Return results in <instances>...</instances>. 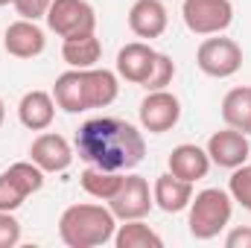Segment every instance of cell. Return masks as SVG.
I'll list each match as a JSON object with an SVG mask.
<instances>
[{
  "label": "cell",
  "mask_w": 251,
  "mask_h": 248,
  "mask_svg": "<svg viewBox=\"0 0 251 248\" xmlns=\"http://www.w3.org/2000/svg\"><path fill=\"white\" fill-rule=\"evenodd\" d=\"M29 196L21 190V187L15 184L6 173H0V210H9V213H15L24 201H26Z\"/></svg>",
  "instance_id": "cell-26"
},
{
  "label": "cell",
  "mask_w": 251,
  "mask_h": 248,
  "mask_svg": "<svg viewBox=\"0 0 251 248\" xmlns=\"http://www.w3.org/2000/svg\"><path fill=\"white\" fill-rule=\"evenodd\" d=\"M249 161H251V158H249Z\"/></svg>",
  "instance_id": "cell-32"
},
{
  "label": "cell",
  "mask_w": 251,
  "mask_h": 248,
  "mask_svg": "<svg viewBox=\"0 0 251 248\" xmlns=\"http://www.w3.org/2000/svg\"><path fill=\"white\" fill-rule=\"evenodd\" d=\"M207 155H210V164L216 167H225V170H237L243 164H249L251 158V146H249V134L237 131V128H222L216 134H210L207 140Z\"/></svg>",
  "instance_id": "cell-9"
},
{
  "label": "cell",
  "mask_w": 251,
  "mask_h": 248,
  "mask_svg": "<svg viewBox=\"0 0 251 248\" xmlns=\"http://www.w3.org/2000/svg\"><path fill=\"white\" fill-rule=\"evenodd\" d=\"M123 175L126 173H111V170H100V167H88L82 175H79V184L88 196L100 198V201H108L120 184H123Z\"/></svg>",
  "instance_id": "cell-22"
},
{
  "label": "cell",
  "mask_w": 251,
  "mask_h": 248,
  "mask_svg": "<svg viewBox=\"0 0 251 248\" xmlns=\"http://www.w3.org/2000/svg\"><path fill=\"white\" fill-rule=\"evenodd\" d=\"M117 248H164V240L143 222V219H126L114 231Z\"/></svg>",
  "instance_id": "cell-21"
},
{
  "label": "cell",
  "mask_w": 251,
  "mask_h": 248,
  "mask_svg": "<svg viewBox=\"0 0 251 248\" xmlns=\"http://www.w3.org/2000/svg\"><path fill=\"white\" fill-rule=\"evenodd\" d=\"M181 18L193 35H222L234 21L231 0H184Z\"/></svg>",
  "instance_id": "cell-5"
},
{
  "label": "cell",
  "mask_w": 251,
  "mask_h": 248,
  "mask_svg": "<svg viewBox=\"0 0 251 248\" xmlns=\"http://www.w3.org/2000/svg\"><path fill=\"white\" fill-rule=\"evenodd\" d=\"M196 64L204 76L210 79H228L243 67V47L234 38L210 35L199 44L196 50Z\"/></svg>",
  "instance_id": "cell-4"
},
{
  "label": "cell",
  "mask_w": 251,
  "mask_h": 248,
  "mask_svg": "<svg viewBox=\"0 0 251 248\" xmlns=\"http://www.w3.org/2000/svg\"><path fill=\"white\" fill-rule=\"evenodd\" d=\"M181 120V102L176 94L164 91H149L140 102V125L149 134H164Z\"/></svg>",
  "instance_id": "cell-8"
},
{
  "label": "cell",
  "mask_w": 251,
  "mask_h": 248,
  "mask_svg": "<svg viewBox=\"0 0 251 248\" xmlns=\"http://www.w3.org/2000/svg\"><path fill=\"white\" fill-rule=\"evenodd\" d=\"M152 198H155V204H158L164 213H181V210H187L190 207L193 184H190V181H181V178H176L173 173H164V175L155 178Z\"/></svg>",
  "instance_id": "cell-16"
},
{
  "label": "cell",
  "mask_w": 251,
  "mask_h": 248,
  "mask_svg": "<svg viewBox=\"0 0 251 248\" xmlns=\"http://www.w3.org/2000/svg\"><path fill=\"white\" fill-rule=\"evenodd\" d=\"M108 207H111V213H114L120 222L149 216V210L155 207V198H152V193H149V181H146L143 175L126 173L120 190L108 198Z\"/></svg>",
  "instance_id": "cell-7"
},
{
  "label": "cell",
  "mask_w": 251,
  "mask_h": 248,
  "mask_svg": "<svg viewBox=\"0 0 251 248\" xmlns=\"http://www.w3.org/2000/svg\"><path fill=\"white\" fill-rule=\"evenodd\" d=\"M173 76H176V62L167 53H158L155 56V64H152V73L143 82V88L146 91H164L167 85H173Z\"/></svg>",
  "instance_id": "cell-25"
},
{
  "label": "cell",
  "mask_w": 251,
  "mask_h": 248,
  "mask_svg": "<svg viewBox=\"0 0 251 248\" xmlns=\"http://www.w3.org/2000/svg\"><path fill=\"white\" fill-rule=\"evenodd\" d=\"M228 193H231V198H234L240 207L251 210V164H243V167L231 170Z\"/></svg>",
  "instance_id": "cell-24"
},
{
  "label": "cell",
  "mask_w": 251,
  "mask_h": 248,
  "mask_svg": "<svg viewBox=\"0 0 251 248\" xmlns=\"http://www.w3.org/2000/svg\"><path fill=\"white\" fill-rule=\"evenodd\" d=\"M167 167H170V173L176 178L196 184L210 173V155H207V149H201L196 143H181V146H176L170 152Z\"/></svg>",
  "instance_id": "cell-13"
},
{
  "label": "cell",
  "mask_w": 251,
  "mask_h": 248,
  "mask_svg": "<svg viewBox=\"0 0 251 248\" xmlns=\"http://www.w3.org/2000/svg\"><path fill=\"white\" fill-rule=\"evenodd\" d=\"M44 47H47V35L35 21L18 18L3 32V50L15 59H35L44 53Z\"/></svg>",
  "instance_id": "cell-10"
},
{
  "label": "cell",
  "mask_w": 251,
  "mask_h": 248,
  "mask_svg": "<svg viewBox=\"0 0 251 248\" xmlns=\"http://www.w3.org/2000/svg\"><path fill=\"white\" fill-rule=\"evenodd\" d=\"M234 213V198L228 190L219 187H207L201 193H196L190 198V216H187V228L193 240H213L219 237Z\"/></svg>",
  "instance_id": "cell-3"
},
{
  "label": "cell",
  "mask_w": 251,
  "mask_h": 248,
  "mask_svg": "<svg viewBox=\"0 0 251 248\" xmlns=\"http://www.w3.org/2000/svg\"><path fill=\"white\" fill-rule=\"evenodd\" d=\"M47 26L59 38L97 32V12L85 0H53L47 9Z\"/></svg>",
  "instance_id": "cell-6"
},
{
  "label": "cell",
  "mask_w": 251,
  "mask_h": 248,
  "mask_svg": "<svg viewBox=\"0 0 251 248\" xmlns=\"http://www.w3.org/2000/svg\"><path fill=\"white\" fill-rule=\"evenodd\" d=\"M102 56V44L97 38V32H88V35H73V38H64L62 41V59L73 70H88V67H97Z\"/></svg>",
  "instance_id": "cell-19"
},
{
  "label": "cell",
  "mask_w": 251,
  "mask_h": 248,
  "mask_svg": "<svg viewBox=\"0 0 251 248\" xmlns=\"http://www.w3.org/2000/svg\"><path fill=\"white\" fill-rule=\"evenodd\" d=\"M18 243H21V222L9 210H0V248H15Z\"/></svg>",
  "instance_id": "cell-27"
},
{
  "label": "cell",
  "mask_w": 251,
  "mask_h": 248,
  "mask_svg": "<svg viewBox=\"0 0 251 248\" xmlns=\"http://www.w3.org/2000/svg\"><path fill=\"white\" fill-rule=\"evenodd\" d=\"M222 120L225 125L251 134V85H240L231 88L222 99Z\"/></svg>",
  "instance_id": "cell-20"
},
{
  "label": "cell",
  "mask_w": 251,
  "mask_h": 248,
  "mask_svg": "<svg viewBox=\"0 0 251 248\" xmlns=\"http://www.w3.org/2000/svg\"><path fill=\"white\" fill-rule=\"evenodd\" d=\"M225 248H251V228H231L228 237H225Z\"/></svg>",
  "instance_id": "cell-29"
},
{
  "label": "cell",
  "mask_w": 251,
  "mask_h": 248,
  "mask_svg": "<svg viewBox=\"0 0 251 248\" xmlns=\"http://www.w3.org/2000/svg\"><path fill=\"white\" fill-rule=\"evenodd\" d=\"M76 155L88 167L128 173L146 155V140L137 125L120 117H94L76 131Z\"/></svg>",
  "instance_id": "cell-1"
},
{
  "label": "cell",
  "mask_w": 251,
  "mask_h": 248,
  "mask_svg": "<svg viewBox=\"0 0 251 248\" xmlns=\"http://www.w3.org/2000/svg\"><path fill=\"white\" fill-rule=\"evenodd\" d=\"M29 161L38 164L44 173H64L73 164V146L67 143V137L56 131H44L32 140L29 146Z\"/></svg>",
  "instance_id": "cell-11"
},
{
  "label": "cell",
  "mask_w": 251,
  "mask_h": 248,
  "mask_svg": "<svg viewBox=\"0 0 251 248\" xmlns=\"http://www.w3.org/2000/svg\"><path fill=\"white\" fill-rule=\"evenodd\" d=\"M3 117H6V105H3V99H0V125H3Z\"/></svg>",
  "instance_id": "cell-30"
},
{
  "label": "cell",
  "mask_w": 251,
  "mask_h": 248,
  "mask_svg": "<svg viewBox=\"0 0 251 248\" xmlns=\"http://www.w3.org/2000/svg\"><path fill=\"white\" fill-rule=\"evenodd\" d=\"M56 99L47 91H26L18 102V120L29 131H47L56 117Z\"/></svg>",
  "instance_id": "cell-14"
},
{
  "label": "cell",
  "mask_w": 251,
  "mask_h": 248,
  "mask_svg": "<svg viewBox=\"0 0 251 248\" xmlns=\"http://www.w3.org/2000/svg\"><path fill=\"white\" fill-rule=\"evenodd\" d=\"M155 56L158 53L146 41H131V44L120 47V53H117V73L131 85H143L152 73Z\"/></svg>",
  "instance_id": "cell-15"
},
{
  "label": "cell",
  "mask_w": 251,
  "mask_h": 248,
  "mask_svg": "<svg viewBox=\"0 0 251 248\" xmlns=\"http://www.w3.org/2000/svg\"><path fill=\"white\" fill-rule=\"evenodd\" d=\"M9 3H15V0H0V6H9Z\"/></svg>",
  "instance_id": "cell-31"
},
{
  "label": "cell",
  "mask_w": 251,
  "mask_h": 248,
  "mask_svg": "<svg viewBox=\"0 0 251 248\" xmlns=\"http://www.w3.org/2000/svg\"><path fill=\"white\" fill-rule=\"evenodd\" d=\"M117 216L102 204H70L59 219V237L67 248H97L114 240Z\"/></svg>",
  "instance_id": "cell-2"
},
{
  "label": "cell",
  "mask_w": 251,
  "mask_h": 248,
  "mask_svg": "<svg viewBox=\"0 0 251 248\" xmlns=\"http://www.w3.org/2000/svg\"><path fill=\"white\" fill-rule=\"evenodd\" d=\"M82 76H85L88 108H105L117 99V94H120L117 73H111L105 67H88V70H82Z\"/></svg>",
  "instance_id": "cell-17"
},
{
  "label": "cell",
  "mask_w": 251,
  "mask_h": 248,
  "mask_svg": "<svg viewBox=\"0 0 251 248\" xmlns=\"http://www.w3.org/2000/svg\"><path fill=\"white\" fill-rule=\"evenodd\" d=\"M53 0H15V12L26 21H38V18H47V9H50Z\"/></svg>",
  "instance_id": "cell-28"
},
{
  "label": "cell",
  "mask_w": 251,
  "mask_h": 248,
  "mask_svg": "<svg viewBox=\"0 0 251 248\" xmlns=\"http://www.w3.org/2000/svg\"><path fill=\"white\" fill-rule=\"evenodd\" d=\"M167 24H170V15L161 0H134L128 9V29L137 38H146V41L161 38L167 32Z\"/></svg>",
  "instance_id": "cell-12"
},
{
  "label": "cell",
  "mask_w": 251,
  "mask_h": 248,
  "mask_svg": "<svg viewBox=\"0 0 251 248\" xmlns=\"http://www.w3.org/2000/svg\"><path fill=\"white\" fill-rule=\"evenodd\" d=\"M6 175L21 187L26 196L38 193V190L44 187V170H41L38 164H32V161H18V164H12V167L6 170Z\"/></svg>",
  "instance_id": "cell-23"
},
{
  "label": "cell",
  "mask_w": 251,
  "mask_h": 248,
  "mask_svg": "<svg viewBox=\"0 0 251 248\" xmlns=\"http://www.w3.org/2000/svg\"><path fill=\"white\" fill-rule=\"evenodd\" d=\"M53 99L56 105L67 111V114H79V111H88V97H85V76L82 70H67L56 79L53 85Z\"/></svg>",
  "instance_id": "cell-18"
}]
</instances>
